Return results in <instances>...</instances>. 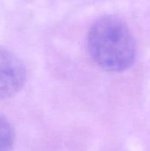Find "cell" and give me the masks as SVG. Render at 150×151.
Listing matches in <instances>:
<instances>
[{
  "label": "cell",
  "instance_id": "6da1fadb",
  "mask_svg": "<svg viewBox=\"0 0 150 151\" xmlns=\"http://www.w3.org/2000/svg\"><path fill=\"white\" fill-rule=\"evenodd\" d=\"M88 48L95 64L108 72L130 68L136 57L133 34L123 20L114 16L102 17L91 26Z\"/></svg>",
  "mask_w": 150,
  "mask_h": 151
},
{
  "label": "cell",
  "instance_id": "7a4b0ae2",
  "mask_svg": "<svg viewBox=\"0 0 150 151\" xmlns=\"http://www.w3.org/2000/svg\"><path fill=\"white\" fill-rule=\"evenodd\" d=\"M26 79L27 71L23 63L14 54L0 47V99L17 94Z\"/></svg>",
  "mask_w": 150,
  "mask_h": 151
},
{
  "label": "cell",
  "instance_id": "3957f363",
  "mask_svg": "<svg viewBox=\"0 0 150 151\" xmlns=\"http://www.w3.org/2000/svg\"><path fill=\"white\" fill-rule=\"evenodd\" d=\"M15 141V133L11 123L0 115V151H11Z\"/></svg>",
  "mask_w": 150,
  "mask_h": 151
}]
</instances>
